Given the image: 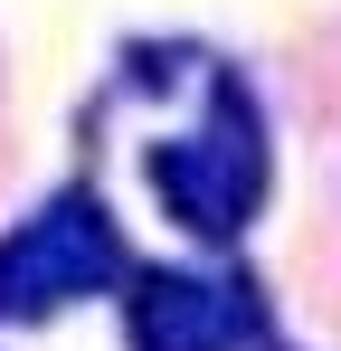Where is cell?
Here are the masks:
<instances>
[{
    "instance_id": "cell-4",
    "label": "cell",
    "mask_w": 341,
    "mask_h": 351,
    "mask_svg": "<svg viewBox=\"0 0 341 351\" xmlns=\"http://www.w3.org/2000/svg\"><path fill=\"white\" fill-rule=\"evenodd\" d=\"M247 351H294V342H284V323H275V294L256 285V276H247Z\"/></svg>"
},
{
    "instance_id": "cell-2",
    "label": "cell",
    "mask_w": 341,
    "mask_h": 351,
    "mask_svg": "<svg viewBox=\"0 0 341 351\" xmlns=\"http://www.w3.org/2000/svg\"><path fill=\"white\" fill-rule=\"evenodd\" d=\"M133 237L114 219V199L95 180H57L38 209H19L0 228V332H38L66 304H95V294L133 285Z\"/></svg>"
},
{
    "instance_id": "cell-3",
    "label": "cell",
    "mask_w": 341,
    "mask_h": 351,
    "mask_svg": "<svg viewBox=\"0 0 341 351\" xmlns=\"http://www.w3.org/2000/svg\"><path fill=\"white\" fill-rule=\"evenodd\" d=\"M114 313H123V351H247V266L142 256Z\"/></svg>"
},
{
    "instance_id": "cell-1",
    "label": "cell",
    "mask_w": 341,
    "mask_h": 351,
    "mask_svg": "<svg viewBox=\"0 0 341 351\" xmlns=\"http://www.w3.org/2000/svg\"><path fill=\"white\" fill-rule=\"evenodd\" d=\"M142 190L162 199V219L190 237V247H218V256L256 228V209L275 199V133H266L256 86L227 58L199 66V123L142 143Z\"/></svg>"
}]
</instances>
